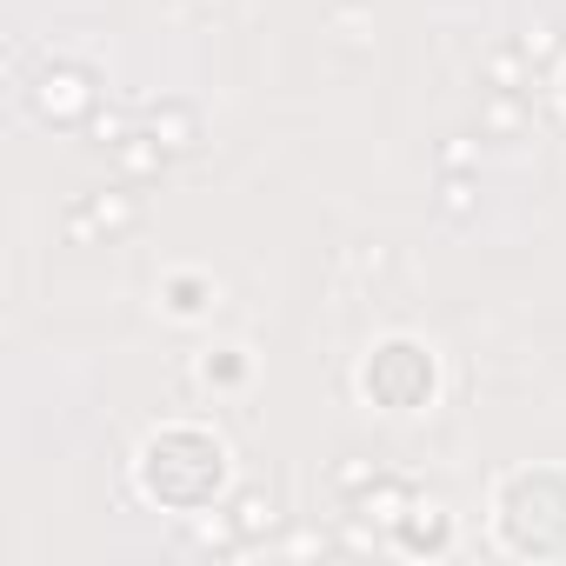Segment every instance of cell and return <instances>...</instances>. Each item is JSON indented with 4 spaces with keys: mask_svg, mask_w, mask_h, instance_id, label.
I'll return each instance as SVG.
<instances>
[{
    "mask_svg": "<svg viewBox=\"0 0 566 566\" xmlns=\"http://www.w3.org/2000/svg\"><path fill=\"white\" fill-rule=\"evenodd\" d=\"M380 473H387V467H380V460H374V453H340V460H334V467H327V486H334V500H340V506H347V500H354V493H360V486H374V480H380Z\"/></svg>",
    "mask_w": 566,
    "mask_h": 566,
    "instance_id": "16",
    "label": "cell"
},
{
    "mask_svg": "<svg viewBox=\"0 0 566 566\" xmlns=\"http://www.w3.org/2000/svg\"><path fill=\"white\" fill-rule=\"evenodd\" d=\"M114 167H120V180H127V187H147V180H160V174L174 167V154H167L147 127H134V134L114 147Z\"/></svg>",
    "mask_w": 566,
    "mask_h": 566,
    "instance_id": "12",
    "label": "cell"
},
{
    "mask_svg": "<svg viewBox=\"0 0 566 566\" xmlns=\"http://www.w3.org/2000/svg\"><path fill=\"white\" fill-rule=\"evenodd\" d=\"M227 513H233V526H240V539H247V553L253 546H273V533H280V493L266 486V480H253V486H240L233 500H227Z\"/></svg>",
    "mask_w": 566,
    "mask_h": 566,
    "instance_id": "9",
    "label": "cell"
},
{
    "mask_svg": "<svg viewBox=\"0 0 566 566\" xmlns=\"http://www.w3.org/2000/svg\"><path fill=\"white\" fill-rule=\"evenodd\" d=\"M21 94H28V114L41 127H61V134H74L101 114V74L81 67V61H48Z\"/></svg>",
    "mask_w": 566,
    "mask_h": 566,
    "instance_id": "4",
    "label": "cell"
},
{
    "mask_svg": "<svg viewBox=\"0 0 566 566\" xmlns=\"http://www.w3.org/2000/svg\"><path fill=\"white\" fill-rule=\"evenodd\" d=\"M433 207H440L447 227H473V220H480V174H440Z\"/></svg>",
    "mask_w": 566,
    "mask_h": 566,
    "instance_id": "14",
    "label": "cell"
},
{
    "mask_svg": "<svg viewBox=\"0 0 566 566\" xmlns=\"http://www.w3.org/2000/svg\"><path fill=\"white\" fill-rule=\"evenodd\" d=\"M413 500H420V486H413L407 473H394V467H387L374 486H360V493L347 500V520H367L374 533H394V520H400Z\"/></svg>",
    "mask_w": 566,
    "mask_h": 566,
    "instance_id": "8",
    "label": "cell"
},
{
    "mask_svg": "<svg viewBox=\"0 0 566 566\" xmlns=\"http://www.w3.org/2000/svg\"><path fill=\"white\" fill-rule=\"evenodd\" d=\"M280 553H340V539L327 533V526H294L287 539H273Z\"/></svg>",
    "mask_w": 566,
    "mask_h": 566,
    "instance_id": "20",
    "label": "cell"
},
{
    "mask_svg": "<svg viewBox=\"0 0 566 566\" xmlns=\"http://www.w3.org/2000/svg\"><path fill=\"white\" fill-rule=\"evenodd\" d=\"M61 227H67V240H81V247H94V240H127L134 227H140V193L120 180V187H94L87 200H74L67 213H61Z\"/></svg>",
    "mask_w": 566,
    "mask_h": 566,
    "instance_id": "5",
    "label": "cell"
},
{
    "mask_svg": "<svg viewBox=\"0 0 566 566\" xmlns=\"http://www.w3.org/2000/svg\"><path fill=\"white\" fill-rule=\"evenodd\" d=\"M480 87H500V94H539V74H533V61H526L513 41H500V48L486 54V67H480Z\"/></svg>",
    "mask_w": 566,
    "mask_h": 566,
    "instance_id": "13",
    "label": "cell"
},
{
    "mask_svg": "<svg viewBox=\"0 0 566 566\" xmlns=\"http://www.w3.org/2000/svg\"><path fill=\"white\" fill-rule=\"evenodd\" d=\"M140 127L174 154V160H187V154H200V140H207V120H200V107L193 101H180V94H160V101H147L140 107Z\"/></svg>",
    "mask_w": 566,
    "mask_h": 566,
    "instance_id": "6",
    "label": "cell"
},
{
    "mask_svg": "<svg viewBox=\"0 0 566 566\" xmlns=\"http://www.w3.org/2000/svg\"><path fill=\"white\" fill-rule=\"evenodd\" d=\"M493 533L520 559H566V467H513L493 480Z\"/></svg>",
    "mask_w": 566,
    "mask_h": 566,
    "instance_id": "2",
    "label": "cell"
},
{
    "mask_svg": "<svg viewBox=\"0 0 566 566\" xmlns=\"http://www.w3.org/2000/svg\"><path fill=\"white\" fill-rule=\"evenodd\" d=\"M160 307H167L174 321H207V314L220 307V280L200 273V266H180V273L160 280Z\"/></svg>",
    "mask_w": 566,
    "mask_h": 566,
    "instance_id": "11",
    "label": "cell"
},
{
    "mask_svg": "<svg viewBox=\"0 0 566 566\" xmlns=\"http://www.w3.org/2000/svg\"><path fill=\"white\" fill-rule=\"evenodd\" d=\"M433 387H440V360L413 334H387L360 360V394L380 413H420V407H433Z\"/></svg>",
    "mask_w": 566,
    "mask_h": 566,
    "instance_id": "3",
    "label": "cell"
},
{
    "mask_svg": "<svg viewBox=\"0 0 566 566\" xmlns=\"http://www.w3.org/2000/svg\"><path fill=\"white\" fill-rule=\"evenodd\" d=\"M480 127L473 134H447L440 147H433V160H440V174H480Z\"/></svg>",
    "mask_w": 566,
    "mask_h": 566,
    "instance_id": "17",
    "label": "cell"
},
{
    "mask_svg": "<svg viewBox=\"0 0 566 566\" xmlns=\"http://www.w3.org/2000/svg\"><path fill=\"white\" fill-rule=\"evenodd\" d=\"M134 127H140V114H120V107H101V114L87 120V134H94V147H107V154H114V147H120V140H127Z\"/></svg>",
    "mask_w": 566,
    "mask_h": 566,
    "instance_id": "18",
    "label": "cell"
},
{
    "mask_svg": "<svg viewBox=\"0 0 566 566\" xmlns=\"http://www.w3.org/2000/svg\"><path fill=\"white\" fill-rule=\"evenodd\" d=\"M513 48L533 61V74H546L553 61H559V48H566V34H559V21H546V14H533V21H520V34H513Z\"/></svg>",
    "mask_w": 566,
    "mask_h": 566,
    "instance_id": "15",
    "label": "cell"
},
{
    "mask_svg": "<svg viewBox=\"0 0 566 566\" xmlns=\"http://www.w3.org/2000/svg\"><path fill=\"white\" fill-rule=\"evenodd\" d=\"M559 101H566V67H559Z\"/></svg>",
    "mask_w": 566,
    "mask_h": 566,
    "instance_id": "21",
    "label": "cell"
},
{
    "mask_svg": "<svg viewBox=\"0 0 566 566\" xmlns=\"http://www.w3.org/2000/svg\"><path fill=\"white\" fill-rule=\"evenodd\" d=\"M227 460H233V453H227L220 433H207V427H193V420H174V427H154V433L140 440L134 480H140V493H147L154 506L200 520V513L220 500V486H227Z\"/></svg>",
    "mask_w": 566,
    "mask_h": 566,
    "instance_id": "1",
    "label": "cell"
},
{
    "mask_svg": "<svg viewBox=\"0 0 566 566\" xmlns=\"http://www.w3.org/2000/svg\"><path fill=\"white\" fill-rule=\"evenodd\" d=\"M400 553H413V559H440L447 546H453V513L440 506V500H413L400 520H394V533H387Z\"/></svg>",
    "mask_w": 566,
    "mask_h": 566,
    "instance_id": "7",
    "label": "cell"
},
{
    "mask_svg": "<svg viewBox=\"0 0 566 566\" xmlns=\"http://www.w3.org/2000/svg\"><path fill=\"white\" fill-rule=\"evenodd\" d=\"M533 94H500V87H480V114H473V127H480V140H526L533 134Z\"/></svg>",
    "mask_w": 566,
    "mask_h": 566,
    "instance_id": "10",
    "label": "cell"
},
{
    "mask_svg": "<svg viewBox=\"0 0 566 566\" xmlns=\"http://www.w3.org/2000/svg\"><path fill=\"white\" fill-rule=\"evenodd\" d=\"M200 380H207V387H240V380H247V360H240L233 347H213V354L200 360Z\"/></svg>",
    "mask_w": 566,
    "mask_h": 566,
    "instance_id": "19",
    "label": "cell"
},
{
    "mask_svg": "<svg viewBox=\"0 0 566 566\" xmlns=\"http://www.w3.org/2000/svg\"><path fill=\"white\" fill-rule=\"evenodd\" d=\"M200 8H227V0H200Z\"/></svg>",
    "mask_w": 566,
    "mask_h": 566,
    "instance_id": "22",
    "label": "cell"
}]
</instances>
